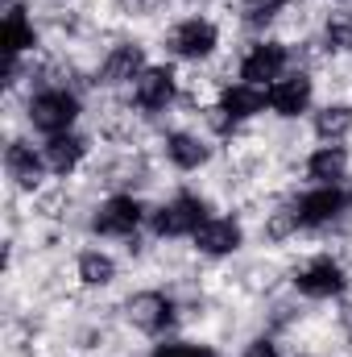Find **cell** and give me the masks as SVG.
Returning <instances> with one entry per match:
<instances>
[{
	"instance_id": "1",
	"label": "cell",
	"mask_w": 352,
	"mask_h": 357,
	"mask_svg": "<svg viewBox=\"0 0 352 357\" xmlns=\"http://www.w3.org/2000/svg\"><path fill=\"white\" fill-rule=\"evenodd\" d=\"M75 116H79V100L67 88H46L29 100V121H33V129L50 133V137L67 133V129L75 125Z\"/></svg>"
},
{
	"instance_id": "2",
	"label": "cell",
	"mask_w": 352,
	"mask_h": 357,
	"mask_svg": "<svg viewBox=\"0 0 352 357\" xmlns=\"http://www.w3.org/2000/svg\"><path fill=\"white\" fill-rule=\"evenodd\" d=\"M203 220H207V204L199 195H178L154 216V233L158 237H182V233H195Z\"/></svg>"
},
{
	"instance_id": "3",
	"label": "cell",
	"mask_w": 352,
	"mask_h": 357,
	"mask_svg": "<svg viewBox=\"0 0 352 357\" xmlns=\"http://www.w3.org/2000/svg\"><path fill=\"white\" fill-rule=\"evenodd\" d=\"M129 320H133V328L158 337V333H166L175 324V303L162 291H141V295L129 299Z\"/></svg>"
},
{
	"instance_id": "4",
	"label": "cell",
	"mask_w": 352,
	"mask_h": 357,
	"mask_svg": "<svg viewBox=\"0 0 352 357\" xmlns=\"http://www.w3.org/2000/svg\"><path fill=\"white\" fill-rule=\"evenodd\" d=\"M344 191L340 187H315V191H307L303 199H298V225H311V229H319V225H332L340 212H344Z\"/></svg>"
},
{
	"instance_id": "5",
	"label": "cell",
	"mask_w": 352,
	"mask_h": 357,
	"mask_svg": "<svg viewBox=\"0 0 352 357\" xmlns=\"http://www.w3.org/2000/svg\"><path fill=\"white\" fill-rule=\"evenodd\" d=\"M170 50H175L178 59H207L216 50V25L211 21H199V17L182 21L175 33H170Z\"/></svg>"
},
{
	"instance_id": "6",
	"label": "cell",
	"mask_w": 352,
	"mask_h": 357,
	"mask_svg": "<svg viewBox=\"0 0 352 357\" xmlns=\"http://www.w3.org/2000/svg\"><path fill=\"white\" fill-rule=\"evenodd\" d=\"M294 282H298V291L311 295V299H332V295L344 291V270H340V262H332V258H315Z\"/></svg>"
},
{
	"instance_id": "7",
	"label": "cell",
	"mask_w": 352,
	"mask_h": 357,
	"mask_svg": "<svg viewBox=\"0 0 352 357\" xmlns=\"http://www.w3.org/2000/svg\"><path fill=\"white\" fill-rule=\"evenodd\" d=\"M137 225H141V204L133 195H112L95 216V229L108 233V237H129Z\"/></svg>"
},
{
	"instance_id": "8",
	"label": "cell",
	"mask_w": 352,
	"mask_h": 357,
	"mask_svg": "<svg viewBox=\"0 0 352 357\" xmlns=\"http://www.w3.org/2000/svg\"><path fill=\"white\" fill-rule=\"evenodd\" d=\"M282 67H286V46H282V42H262V46H253L249 59L241 63V79L257 88L265 79H278Z\"/></svg>"
},
{
	"instance_id": "9",
	"label": "cell",
	"mask_w": 352,
	"mask_h": 357,
	"mask_svg": "<svg viewBox=\"0 0 352 357\" xmlns=\"http://www.w3.org/2000/svg\"><path fill=\"white\" fill-rule=\"evenodd\" d=\"M269 108L282 112V116H298L307 104H311V79L307 75H286V79H273L265 91Z\"/></svg>"
},
{
	"instance_id": "10",
	"label": "cell",
	"mask_w": 352,
	"mask_h": 357,
	"mask_svg": "<svg viewBox=\"0 0 352 357\" xmlns=\"http://www.w3.org/2000/svg\"><path fill=\"white\" fill-rule=\"evenodd\" d=\"M141 75H145V54H141V46H133V42L116 46V50L104 59V67H99V79H104V84H129V79H141Z\"/></svg>"
},
{
	"instance_id": "11",
	"label": "cell",
	"mask_w": 352,
	"mask_h": 357,
	"mask_svg": "<svg viewBox=\"0 0 352 357\" xmlns=\"http://www.w3.org/2000/svg\"><path fill=\"white\" fill-rule=\"evenodd\" d=\"M195 245L203 250V254H232V250H241V225L237 220H203L199 229H195Z\"/></svg>"
},
{
	"instance_id": "12",
	"label": "cell",
	"mask_w": 352,
	"mask_h": 357,
	"mask_svg": "<svg viewBox=\"0 0 352 357\" xmlns=\"http://www.w3.org/2000/svg\"><path fill=\"white\" fill-rule=\"evenodd\" d=\"M83 154H88V142L75 137V133H58V137L46 142V167H50L54 175H71V171L83 162Z\"/></svg>"
},
{
	"instance_id": "13",
	"label": "cell",
	"mask_w": 352,
	"mask_h": 357,
	"mask_svg": "<svg viewBox=\"0 0 352 357\" xmlns=\"http://www.w3.org/2000/svg\"><path fill=\"white\" fill-rule=\"evenodd\" d=\"M175 100V75L166 67H145V75L137 79V104L141 108H166Z\"/></svg>"
},
{
	"instance_id": "14",
	"label": "cell",
	"mask_w": 352,
	"mask_h": 357,
	"mask_svg": "<svg viewBox=\"0 0 352 357\" xmlns=\"http://www.w3.org/2000/svg\"><path fill=\"white\" fill-rule=\"evenodd\" d=\"M4 171L17 178L21 187H38V178H42V158L33 154V146L13 142V146L4 150Z\"/></svg>"
},
{
	"instance_id": "15",
	"label": "cell",
	"mask_w": 352,
	"mask_h": 357,
	"mask_svg": "<svg viewBox=\"0 0 352 357\" xmlns=\"http://www.w3.org/2000/svg\"><path fill=\"white\" fill-rule=\"evenodd\" d=\"M344 167H349L344 150H340V146H323V150H315V154H311L307 175L315 178L319 187H336V183L344 178Z\"/></svg>"
},
{
	"instance_id": "16",
	"label": "cell",
	"mask_w": 352,
	"mask_h": 357,
	"mask_svg": "<svg viewBox=\"0 0 352 357\" xmlns=\"http://www.w3.org/2000/svg\"><path fill=\"white\" fill-rule=\"evenodd\" d=\"M265 108V96L253 84H237V88H224L220 96V112H228L232 121H245V116H257Z\"/></svg>"
},
{
	"instance_id": "17",
	"label": "cell",
	"mask_w": 352,
	"mask_h": 357,
	"mask_svg": "<svg viewBox=\"0 0 352 357\" xmlns=\"http://www.w3.org/2000/svg\"><path fill=\"white\" fill-rule=\"evenodd\" d=\"M166 154H170V162L182 167V171H195V167L207 162V146L199 137H191V133H170L166 137Z\"/></svg>"
},
{
	"instance_id": "18",
	"label": "cell",
	"mask_w": 352,
	"mask_h": 357,
	"mask_svg": "<svg viewBox=\"0 0 352 357\" xmlns=\"http://www.w3.org/2000/svg\"><path fill=\"white\" fill-rule=\"evenodd\" d=\"M29 46H33V25L25 21V8L13 4V8L4 13V50H8V59H17V54L29 50Z\"/></svg>"
},
{
	"instance_id": "19",
	"label": "cell",
	"mask_w": 352,
	"mask_h": 357,
	"mask_svg": "<svg viewBox=\"0 0 352 357\" xmlns=\"http://www.w3.org/2000/svg\"><path fill=\"white\" fill-rule=\"evenodd\" d=\"M352 129V108L344 104H328L319 116H315V133L323 137V142H336V137H344Z\"/></svg>"
},
{
	"instance_id": "20",
	"label": "cell",
	"mask_w": 352,
	"mask_h": 357,
	"mask_svg": "<svg viewBox=\"0 0 352 357\" xmlns=\"http://www.w3.org/2000/svg\"><path fill=\"white\" fill-rule=\"evenodd\" d=\"M79 278H83L88 287H108V282L116 278V262H112L108 254H99V250H88V254L79 258Z\"/></svg>"
},
{
	"instance_id": "21",
	"label": "cell",
	"mask_w": 352,
	"mask_h": 357,
	"mask_svg": "<svg viewBox=\"0 0 352 357\" xmlns=\"http://www.w3.org/2000/svg\"><path fill=\"white\" fill-rule=\"evenodd\" d=\"M154 357H216L207 345H162Z\"/></svg>"
},
{
	"instance_id": "22",
	"label": "cell",
	"mask_w": 352,
	"mask_h": 357,
	"mask_svg": "<svg viewBox=\"0 0 352 357\" xmlns=\"http://www.w3.org/2000/svg\"><path fill=\"white\" fill-rule=\"evenodd\" d=\"M294 225H298V212H286V208H282V212L269 220V237H286Z\"/></svg>"
},
{
	"instance_id": "23",
	"label": "cell",
	"mask_w": 352,
	"mask_h": 357,
	"mask_svg": "<svg viewBox=\"0 0 352 357\" xmlns=\"http://www.w3.org/2000/svg\"><path fill=\"white\" fill-rule=\"evenodd\" d=\"M245 357H278V349H273V345L262 337V341H253V345L245 349Z\"/></svg>"
},
{
	"instance_id": "24",
	"label": "cell",
	"mask_w": 352,
	"mask_h": 357,
	"mask_svg": "<svg viewBox=\"0 0 352 357\" xmlns=\"http://www.w3.org/2000/svg\"><path fill=\"white\" fill-rule=\"evenodd\" d=\"M340 320H344V333H349V341H352V307H344V312H340Z\"/></svg>"
}]
</instances>
